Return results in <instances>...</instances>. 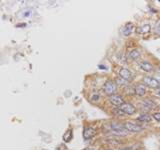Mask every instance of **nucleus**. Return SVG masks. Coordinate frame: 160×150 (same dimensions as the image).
I'll return each mask as SVG.
<instances>
[{
  "label": "nucleus",
  "instance_id": "obj_2",
  "mask_svg": "<svg viewBox=\"0 0 160 150\" xmlns=\"http://www.w3.org/2000/svg\"><path fill=\"white\" fill-rule=\"evenodd\" d=\"M111 128H112V131L113 133L115 135H119V136H126L128 134V131L125 129V127H123L122 125L120 124L116 123V122H113L111 124Z\"/></svg>",
  "mask_w": 160,
  "mask_h": 150
},
{
  "label": "nucleus",
  "instance_id": "obj_8",
  "mask_svg": "<svg viewBox=\"0 0 160 150\" xmlns=\"http://www.w3.org/2000/svg\"><path fill=\"white\" fill-rule=\"evenodd\" d=\"M156 104L155 103H153L151 100H143V102L141 103V108L143 109V110H152V109L155 107Z\"/></svg>",
  "mask_w": 160,
  "mask_h": 150
},
{
  "label": "nucleus",
  "instance_id": "obj_12",
  "mask_svg": "<svg viewBox=\"0 0 160 150\" xmlns=\"http://www.w3.org/2000/svg\"><path fill=\"white\" fill-rule=\"evenodd\" d=\"M133 31V24L132 23H127L123 28V34L125 36H129Z\"/></svg>",
  "mask_w": 160,
  "mask_h": 150
},
{
  "label": "nucleus",
  "instance_id": "obj_10",
  "mask_svg": "<svg viewBox=\"0 0 160 150\" xmlns=\"http://www.w3.org/2000/svg\"><path fill=\"white\" fill-rule=\"evenodd\" d=\"M139 66H140V68H141L142 70L146 71V72H151L153 70V66L147 61H141L139 63Z\"/></svg>",
  "mask_w": 160,
  "mask_h": 150
},
{
  "label": "nucleus",
  "instance_id": "obj_1",
  "mask_svg": "<svg viewBox=\"0 0 160 150\" xmlns=\"http://www.w3.org/2000/svg\"><path fill=\"white\" fill-rule=\"evenodd\" d=\"M116 83H114L111 80H108L104 83L103 85V91L106 95H109V96H112L114 93L116 92Z\"/></svg>",
  "mask_w": 160,
  "mask_h": 150
},
{
  "label": "nucleus",
  "instance_id": "obj_7",
  "mask_svg": "<svg viewBox=\"0 0 160 150\" xmlns=\"http://www.w3.org/2000/svg\"><path fill=\"white\" fill-rule=\"evenodd\" d=\"M119 75H120V77H121V78L127 80V81L132 78V73H131V72L126 68H121V69H120Z\"/></svg>",
  "mask_w": 160,
  "mask_h": 150
},
{
  "label": "nucleus",
  "instance_id": "obj_6",
  "mask_svg": "<svg viewBox=\"0 0 160 150\" xmlns=\"http://www.w3.org/2000/svg\"><path fill=\"white\" fill-rule=\"evenodd\" d=\"M110 102L111 104L115 105V106H121L123 104V98L121 96H119V95H112V96H110Z\"/></svg>",
  "mask_w": 160,
  "mask_h": 150
},
{
  "label": "nucleus",
  "instance_id": "obj_3",
  "mask_svg": "<svg viewBox=\"0 0 160 150\" xmlns=\"http://www.w3.org/2000/svg\"><path fill=\"white\" fill-rule=\"evenodd\" d=\"M143 82L150 88L157 89V88H159V86H160L159 81H157L155 78H153V77H151V76L143 77Z\"/></svg>",
  "mask_w": 160,
  "mask_h": 150
},
{
  "label": "nucleus",
  "instance_id": "obj_5",
  "mask_svg": "<svg viewBox=\"0 0 160 150\" xmlns=\"http://www.w3.org/2000/svg\"><path fill=\"white\" fill-rule=\"evenodd\" d=\"M124 127L128 132H139L143 129L141 126L137 125V124L133 122H130V121H127V122L124 124Z\"/></svg>",
  "mask_w": 160,
  "mask_h": 150
},
{
  "label": "nucleus",
  "instance_id": "obj_20",
  "mask_svg": "<svg viewBox=\"0 0 160 150\" xmlns=\"http://www.w3.org/2000/svg\"><path fill=\"white\" fill-rule=\"evenodd\" d=\"M96 99H99V96H93L92 97V100H96Z\"/></svg>",
  "mask_w": 160,
  "mask_h": 150
},
{
  "label": "nucleus",
  "instance_id": "obj_11",
  "mask_svg": "<svg viewBox=\"0 0 160 150\" xmlns=\"http://www.w3.org/2000/svg\"><path fill=\"white\" fill-rule=\"evenodd\" d=\"M134 92H135L136 95H138V96H143L145 94V92H146V89L143 85H136L135 86V89H134Z\"/></svg>",
  "mask_w": 160,
  "mask_h": 150
},
{
  "label": "nucleus",
  "instance_id": "obj_14",
  "mask_svg": "<svg viewBox=\"0 0 160 150\" xmlns=\"http://www.w3.org/2000/svg\"><path fill=\"white\" fill-rule=\"evenodd\" d=\"M137 31H138V33H141V34L149 32V31H150V25L149 24H145V25H143V26L139 27Z\"/></svg>",
  "mask_w": 160,
  "mask_h": 150
},
{
  "label": "nucleus",
  "instance_id": "obj_19",
  "mask_svg": "<svg viewBox=\"0 0 160 150\" xmlns=\"http://www.w3.org/2000/svg\"><path fill=\"white\" fill-rule=\"evenodd\" d=\"M154 95H155V96L160 97V88L155 89V91H154Z\"/></svg>",
  "mask_w": 160,
  "mask_h": 150
},
{
  "label": "nucleus",
  "instance_id": "obj_21",
  "mask_svg": "<svg viewBox=\"0 0 160 150\" xmlns=\"http://www.w3.org/2000/svg\"><path fill=\"white\" fill-rule=\"evenodd\" d=\"M120 150H132L131 148H123V149H120Z\"/></svg>",
  "mask_w": 160,
  "mask_h": 150
},
{
  "label": "nucleus",
  "instance_id": "obj_23",
  "mask_svg": "<svg viewBox=\"0 0 160 150\" xmlns=\"http://www.w3.org/2000/svg\"><path fill=\"white\" fill-rule=\"evenodd\" d=\"M107 150H113V149H107Z\"/></svg>",
  "mask_w": 160,
  "mask_h": 150
},
{
  "label": "nucleus",
  "instance_id": "obj_17",
  "mask_svg": "<svg viewBox=\"0 0 160 150\" xmlns=\"http://www.w3.org/2000/svg\"><path fill=\"white\" fill-rule=\"evenodd\" d=\"M116 83L121 86H126L128 84V81L123 78H121V77H118V78H116Z\"/></svg>",
  "mask_w": 160,
  "mask_h": 150
},
{
  "label": "nucleus",
  "instance_id": "obj_18",
  "mask_svg": "<svg viewBox=\"0 0 160 150\" xmlns=\"http://www.w3.org/2000/svg\"><path fill=\"white\" fill-rule=\"evenodd\" d=\"M153 117H154V119H155V120H157L158 122H160V113H154Z\"/></svg>",
  "mask_w": 160,
  "mask_h": 150
},
{
  "label": "nucleus",
  "instance_id": "obj_15",
  "mask_svg": "<svg viewBox=\"0 0 160 150\" xmlns=\"http://www.w3.org/2000/svg\"><path fill=\"white\" fill-rule=\"evenodd\" d=\"M71 139H72V130L69 129V130H67L65 132V134L63 135V140L65 142H69Z\"/></svg>",
  "mask_w": 160,
  "mask_h": 150
},
{
  "label": "nucleus",
  "instance_id": "obj_9",
  "mask_svg": "<svg viewBox=\"0 0 160 150\" xmlns=\"http://www.w3.org/2000/svg\"><path fill=\"white\" fill-rule=\"evenodd\" d=\"M96 134V131L94 130L93 128H85L84 131H83V137L84 139H90V138H92L93 136H95Z\"/></svg>",
  "mask_w": 160,
  "mask_h": 150
},
{
  "label": "nucleus",
  "instance_id": "obj_13",
  "mask_svg": "<svg viewBox=\"0 0 160 150\" xmlns=\"http://www.w3.org/2000/svg\"><path fill=\"white\" fill-rule=\"evenodd\" d=\"M129 57L132 60H138V58L140 57V51L138 49H133L132 51H130Z\"/></svg>",
  "mask_w": 160,
  "mask_h": 150
},
{
  "label": "nucleus",
  "instance_id": "obj_22",
  "mask_svg": "<svg viewBox=\"0 0 160 150\" xmlns=\"http://www.w3.org/2000/svg\"><path fill=\"white\" fill-rule=\"evenodd\" d=\"M85 150H94V149H85Z\"/></svg>",
  "mask_w": 160,
  "mask_h": 150
},
{
  "label": "nucleus",
  "instance_id": "obj_4",
  "mask_svg": "<svg viewBox=\"0 0 160 150\" xmlns=\"http://www.w3.org/2000/svg\"><path fill=\"white\" fill-rule=\"evenodd\" d=\"M119 109L122 113H125L127 115H132L135 113V111H136V108L134 107L132 104H130V103H123V104L120 106Z\"/></svg>",
  "mask_w": 160,
  "mask_h": 150
},
{
  "label": "nucleus",
  "instance_id": "obj_16",
  "mask_svg": "<svg viewBox=\"0 0 160 150\" xmlns=\"http://www.w3.org/2000/svg\"><path fill=\"white\" fill-rule=\"evenodd\" d=\"M138 120L140 121V122H150V121H151V117L148 114H144V115H141V116H139L138 117Z\"/></svg>",
  "mask_w": 160,
  "mask_h": 150
}]
</instances>
